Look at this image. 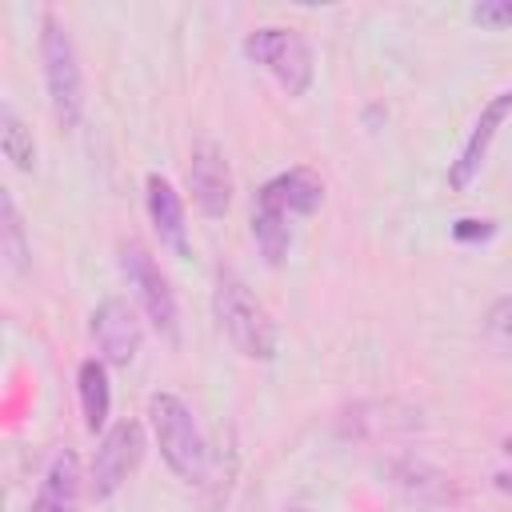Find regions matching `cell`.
<instances>
[{
	"instance_id": "cell-13",
	"label": "cell",
	"mask_w": 512,
	"mask_h": 512,
	"mask_svg": "<svg viewBox=\"0 0 512 512\" xmlns=\"http://www.w3.org/2000/svg\"><path fill=\"white\" fill-rule=\"evenodd\" d=\"M144 200H148V220H152L160 244L172 248L176 256H188V224H184V200H180V192L160 172H152L144 180Z\"/></svg>"
},
{
	"instance_id": "cell-20",
	"label": "cell",
	"mask_w": 512,
	"mask_h": 512,
	"mask_svg": "<svg viewBox=\"0 0 512 512\" xmlns=\"http://www.w3.org/2000/svg\"><path fill=\"white\" fill-rule=\"evenodd\" d=\"M492 232H496V224H492V220H476V216H460V220L452 224V236H456L460 244L492 240Z\"/></svg>"
},
{
	"instance_id": "cell-18",
	"label": "cell",
	"mask_w": 512,
	"mask_h": 512,
	"mask_svg": "<svg viewBox=\"0 0 512 512\" xmlns=\"http://www.w3.org/2000/svg\"><path fill=\"white\" fill-rule=\"evenodd\" d=\"M484 332L496 348L512 352V296H500L492 300V308L484 312Z\"/></svg>"
},
{
	"instance_id": "cell-15",
	"label": "cell",
	"mask_w": 512,
	"mask_h": 512,
	"mask_svg": "<svg viewBox=\"0 0 512 512\" xmlns=\"http://www.w3.org/2000/svg\"><path fill=\"white\" fill-rule=\"evenodd\" d=\"M76 392H80V412H84V428L88 432H108V412H112V384H108V368L104 360L88 356L76 368Z\"/></svg>"
},
{
	"instance_id": "cell-8",
	"label": "cell",
	"mask_w": 512,
	"mask_h": 512,
	"mask_svg": "<svg viewBox=\"0 0 512 512\" xmlns=\"http://www.w3.org/2000/svg\"><path fill=\"white\" fill-rule=\"evenodd\" d=\"M380 476H384V484H388L396 496H404V500L416 504V508H444V504H456V500H460L456 480H452L448 472H440V468L416 460V456L384 460Z\"/></svg>"
},
{
	"instance_id": "cell-2",
	"label": "cell",
	"mask_w": 512,
	"mask_h": 512,
	"mask_svg": "<svg viewBox=\"0 0 512 512\" xmlns=\"http://www.w3.org/2000/svg\"><path fill=\"white\" fill-rule=\"evenodd\" d=\"M40 64H44V88H48L56 124L76 128L84 116V72H80V52L72 44V32L56 12L40 16Z\"/></svg>"
},
{
	"instance_id": "cell-23",
	"label": "cell",
	"mask_w": 512,
	"mask_h": 512,
	"mask_svg": "<svg viewBox=\"0 0 512 512\" xmlns=\"http://www.w3.org/2000/svg\"><path fill=\"white\" fill-rule=\"evenodd\" d=\"M288 512H308V508H288Z\"/></svg>"
},
{
	"instance_id": "cell-3",
	"label": "cell",
	"mask_w": 512,
	"mask_h": 512,
	"mask_svg": "<svg viewBox=\"0 0 512 512\" xmlns=\"http://www.w3.org/2000/svg\"><path fill=\"white\" fill-rule=\"evenodd\" d=\"M148 420H152V432H156L164 464L180 480H188V484L204 480V472H208V444H204V432H200L192 408L176 392H152L148 396Z\"/></svg>"
},
{
	"instance_id": "cell-4",
	"label": "cell",
	"mask_w": 512,
	"mask_h": 512,
	"mask_svg": "<svg viewBox=\"0 0 512 512\" xmlns=\"http://www.w3.org/2000/svg\"><path fill=\"white\" fill-rule=\"evenodd\" d=\"M244 56L252 64H260L288 96H304L312 88V76H316V60H312V48L300 32L292 28H252L244 36Z\"/></svg>"
},
{
	"instance_id": "cell-19",
	"label": "cell",
	"mask_w": 512,
	"mask_h": 512,
	"mask_svg": "<svg viewBox=\"0 0 512 512\" xmlns=\"http://www.w3.org/2000/svg\"><path fill=\"white\" fill-rule=\"evenodd\" d=\"M480 28H512V0H480L468 8Z\"/></svg>"
},
{
	"instance_id": "cell-22",
	"label": "cell",
	"mask_w": 512,
	"mask_h": 512,
	"mask_svg": "<svg viewBox=\"0 0 512 512\" xmlns=\"http://www.w3.org/2000/svg\"><path fill=\"white\" fill-rule=\"evenodd\" d=\"M504 452H508V456H512V440H504Z\"/></svg>"
},
{
	"instance_id": "cell-12",
	"label": "cell",
	"mask_w": 512,
	"mask_h": 512,
	"mask_svg": "<svg viewBox=\"0 0 512 512\" xmlns=\"http://www.w3.org/2000/svg\"><path fill=\"white\" fill-rule=\"evenodd\" d=\"M188 192L208 220H220L232 204V168L216 144H196L188 160Z\"/></svg>"
},
{
	"instance_id": "cell-11",
	"label": "cell",
	"mask_w": 512,
	"mask_h": 512,
	"mask_svg": "<svg viewBox=\"0 0 512 512\" xmlns=\"http://www.w3.org/2000/svg\"><path fill=\"white\" fill-rule=\"evenodd\" d=\"M324 204V180L312 172V168H288V172H276L268 184H260L252 208H264V212H276L284 220L292 216H312L316 208Z\"/></svg>"
},
{
	"instance_id": "cell-9",
	"label": "cell",
	"mask_w": 512,
	"mask_h": 512,
	"mask_svg": "<svg viewBox=\"0 0 512 512\" xmlns=\"http://www.w3.org/2000/svg\"><path fill=\"white\" fill-rule=\"evenodd\" d=\"M416 428H420V412L400 400H360L336 416V432L344 440H380Z\"/></svg>"
},
{
	"instance_id": "cell-14",
	"label": "cell",
	"mask_w": 512,
	"mask_h": 512,
	"mask_svg": "<svg viewBox=\"0 0 512 512\" xmlns=\"http://www.w3.org/2000/svg\"><path fill=\"white\" fill-rule=\"evenodd\" d=\"M80 484H84V476H80L76 452H68V448L56 452L52 464H48V472H44V480H40V488H36V496H32V508L28 512H76Z\"/></svg>"
},
{
	"instance_id": "cell-7",
	"label": "cell",
	"mask_w": 512,
	"mask_h": 512,
	"mask_svg": "<svg viewBox=\"0 0 512 512\" xmlns=\"http://www.w3.org/2000/svg\"><path fill=\"white\" fill-rule=\"evenodd\" d=\"M508 116H512V88L496 92V96L480 108V116L472 120V132L464 136L456 160L448 164V188H452V192H468V184L480 176V168H484V160H488V148H492V140L500 136V128H504Z\"/></svg>"
},
{
	"instance_id": "cell-6",
	"label": "cell",
	"mask_w": 512,
	"mask_h": 512,
	"mask_svg": "<svg viewBox=\"0 0 512 512\" xmlns=\"http://www.w3.org/2000/svg\"><path fill=\"white\" fill-rule=\"evenodd\" d=\"M140 456H144V428H140L136 420H116V424L100 436V448H96V456H92L88 496H92L96 504L112 500V496L124 488V480L136 472Z\"/></svg>"
},
{
	"instance_id": "cell-21",
	"label": "cell",
	"mask_w": 512,
	"mask_h": 512,
	"mask_svg": "<svg viewBox=\"0 0 512 512\" xmlns=\"http://www.w3.org/2000/svg\"><path fill=\"white\" fill-rule=\"evenodd\" d=\"M496 488L500 492H512V468L508 472H496Z\"/></svg>"
},
{
	"instance_id": "cell-1",
	"label": "cell",
	"mask_w": 512,
	"mask_h": 512,
	"mask_svg": "<svg viewBox=\"0 0 512 512\" xmlns=\"http://www.w3.org/2000/svg\"><path fill=\"white\" fill-rule=\"evenodd\" d=\"M212 312H216L220 332L228 336V344L240 356H248V360H272L276 356V324H272L268 308L252 296V288L232 268L216 272Z\"/></svg>"
},
{
	"instance_id": "cell-17",
	"label": "cell",
	"mask_w": 512,
	"mask_h": 512,
	"mask_svg": "<svg viewBox=\"0 0 512 512\" xmlns=\"http://www.w3.org/2000/svg\"><path fill=\"white\" fill-rule=\"evenodd\" d=\"M0 148H4V156H8L20 172H32V168H36V140H32V128L16 116L12 104L0 108Z\"/></svg>"
},
{
	"instance_id": "cell-16",
	"label": "cell",
	"mask_w": 512,
	"mask_h": 512,
	"mask_svg": "<svg viewBox=\"0 0 512 512\" xmlns=\"http://www.w3.org/2000/svg\"><path fill=\"white\" fill-rule=\"evenodd\" d=\"M0 256H4L8 272H16V276H24L28 264H32V244H28L16 196L8 188H0Z\"/></svg>"
},
{
	"instance_id": "cell-10",
	"label": "cell",
	"mask_w": 512,
	"mask_h": 512,
	"mask_svg": "<svg viewBox=\"0 0 512 512\" xmlns=\"http://www.w3.org/2000/svg\"><path fill=\"white\" fill-rule=\"evenodd\" d=\"M140 320H136V308L120 296H108L96 304L92 312V340L100 348V356L116 368L132 364V356L140 352Z\"/></svg>"
},
{
	"instance_id": "cell-5",
	"label": "cell",
	"mask_w": 512,
	"mask_h": 512,
	"mask_svg": "<svg viewBox=\"0 0 512 512\" xmlns=\"http://www.w3.org/2000/svg\"><path fill=\"white\" fill-rule=\"evenodd\" d=\"M120 272L128 280V288L136 292L144 316L152 320V328L176 344L180 340V308H176V296H172V284L168 276L160 272V264L152 260V252L140 244V240H124L120 244Z\"/></svg>"
}]
</instances>
